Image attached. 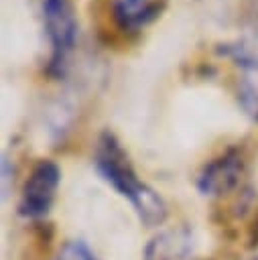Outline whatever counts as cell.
<instances>
[{
    "instance_id": "7a4b0ae2",
    "label": "cell",
    "mask_w": 258,
    "mask_h": 260,
    "mask_svg": "<svg viewBox=\"0 0 258 260\" xmlns=\"http://www.w3.org/2000/svg\"><path fill=\"white\" fill-rule=\"evenodd\" d=\"M41 28L49 47L45 75L63 79L77 43V16L71 0H39Z\"/></svg>"
},
{
    "instance_id": "8992f818",
    "label": "cell",
    "mask_w": 258,
    "mask_h": 260,
    "mask_svg": "<svg viewBox=\"0 0 258 260\" xmlns=\"http://www.w3.org/2000/svg\"><path fill=\"white\" fill-rule=\"evenodd\" d=\"M108 6L118 30L136 35L163 14L167 0H108Z\"/></svg>"
},
{
    "instance_id": "3957f363",
    "label": "cell",
    "mask_w": 258,
    "mask_h": 260,
    "mask_svg": "<svg viewBox=\"0 0 258 260\" xmlns=\"http://www.w3.org/2000/svg\"><path fill=\"white\" fill-rule=\"evenodd\" d=\"M61 185V169L51 158H41L33 165L18 199V213L26 219H43L55 205Z\"/></svg>"
},
{
    "instance_id": "ba28073f",
    "label": "cell",
    "mask_w": 258,
    "mask_h": 260,
    "mask_svg": "<svg viewBox=\"0 0 258 260\" xmlns=\"http://www.w3.org/2000/svg\"><path fill=\"white\" fill-rule=\"evenodd\" d=\"M10 181L14 183V167L10 169V158L4 154L2 156V193H4V197L10 191Z\"/></svg>"
},
{
    "instance_id": "6da1fadb",
    "label": "cell",
    "mask_w": 258,
    "mask_h": 260,
    "mask_svg": "<svg viewBox=\"0 0 258 260\" xmlns=\"http://www.w3.org/2000/svg\"><path fill=\"white\" fill-rule=\"evenodd\" d=\"M93 167L98 175L132 205L144 225L156 228L167 219L169 209L165 199L146 181H142L126 148L114 132L104 130L98 136L93 150Z\"/></svg>"
},
{
    "instance_id": "5b68a950",
    "label": "cell",
    "mask_w": 258,
    "mask_h": 260,
    "mask_svg": "<svg viewBox=\"0 0 258 260\" xmlns=\"http://www.w3.org/2000/svg\"><path fill=\"white\" fill-rule=\"evenodd\" d=\"M221 53L228 55L240 69L236 83L238 106L252 122H258V57H254V53L242 43L223 45Z\"/></svg>"
},
{
    "instance_id": "277c9868",
    "label": "cell",
    "mask_w": 258,
    "mask_h": 260,
    "mask_svg": "<svg viewBox=\"0 0 258 260\" xmlns=\"http://www.w3.org/2000/svg\"><path fill=\"white\" fill-rule=\"evenodd\" d=\"M246 154L240 146H230L215 158L207 160L197 175V189L201 195L223 197L242 187L246 175Z\"/></svg>"
},
{
    "instance_id": "52a82bcc",
    "label": "cell",
    "mask_w": 258,
    "mask_h": 260,
    "mask_svg": "<svg viewBox=\"0 0 258 260\" xmlns=\"http://www.w3.org/2000/svg\"><path fill=\"white\" fill-rule=\"evenodd\" d=\"M57 260H100V258L91 252V248L85 242H81V240H69L61 248Z\"/></svg>"
}]
</instances>
